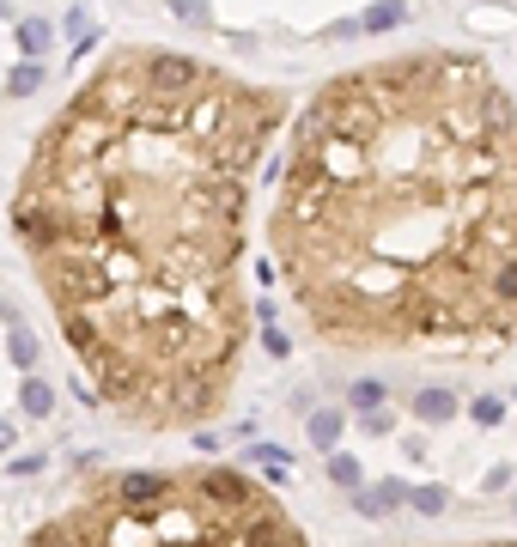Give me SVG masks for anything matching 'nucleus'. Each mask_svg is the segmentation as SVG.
Segmentation results:
<instances>
[{
    "label": "nucleus",
    "mask_w": 517,
    "mask_h": 547,
    "mask_svg": "<svg viewBox=\"0 0 517 547\" xmlns=\"http://www.w3.org/2000/svg\"><path fill=\"white\" fill-rule=\"evenodd\" d=\"M286 92L183 49H110L49 116L13 189V231L92 371L146 432L226 408L244 341L250 177Z\"/></svg>",
    "instance_id": "nucleus-1"
},
{
    "label": "nucleus",
    "mask_w": 517,
    "mask_h": 547,
    "mask_svg": "<svg viewBox=\"0 0 517 547\" xmlns=\"http://www.w3.org/2000/svg\"><path fill=\"white\" fill-rule=\"evenodd\" d=\"M268 250L335 353H505L517 98L469 49L335 73L292 122Z\"/></svg>",
    "instance_id": "nucleus-2"
},
{
    "label": "nucleus",
    "mask_w": 517,
    "mask_h": 547,
    "mask_svg": "<svg viewBox=\"0 0 517 547\" xmlns=\"http://www.w3.org/2000/svg\"><path fill=\"white\" fill-rule=\"evenodd\" d=\"M25 547H311L274 493L244 468H183L153 505L116 499L110 475H92V493L25 535Z\"/></svg>",
    "instance_id": "nucleus-3"
},
{
    "label": "nucleus",
    "mask_w": 517,
    "mask_h": 547,
    "mask_svg": "<svg viewBox=\"0 0 517 547\" xmlns=\"http://www.w3.org/2000/svg\"><path fill=\"white\" fill-rule=\"evenodd\" d=\"M110 487L128 505H153V499L171 493V475H159V468H128V475H110Z\"/></svg>",
    "instance_id": "nucleus-4"
},
{
    "label": "nucleus",
    "mask_w": 517,
    "mask_h": 547,
    "mask_svg": "<svg viewBox=\"0 0 517 547\" xmlns=\"http://www.w3.org/2000/svg\"><path fill=\"white\" fill-rule=\"evenodd\" d=\"M19 414H25V420H49V414H55V389H49L37 371L19 383Z\"/></svg>",
    "instance_id": "nucleus-5"
},
{
    "label": "nucleus",
    "mask_w": 517,
    "mask_h": 547,
    "mask_svg": "<svg viewBox=\"0 0 517 547\" xmlns=\"http://www.w3.org/2000/svg\"><path fill=\"white\" fill-rule=\"evenodd\" d=\"M451 414H457L451 389H420V396H414V420H426V426H445Z\"/></svg>",
    "instance_id": "nucleus-6"
},
{
    "label": "nucleus",
    "mask_w": 517,
    "mask_h": 547,
    "mask_svg": "<svg viewBox=\"0 0 517 547\" xmlns=\"http://www.w3.org/2000/svg\"><path fill=\"white\" fill-rule=\"evenodd\" d=\"M341 432H347V414H335V408H317V414H311V444H317L323 456L341 444Z\"/></svg>",
    "instance_id": "nucleus-7"
},
{
    "label": "nucleus",
    "mask_w": 517,
    "mask_h": 547,
    "mask_svg": "<svg viewBox=\"0 0 517 547\" xmlns=\"http://www.w3.org/2000/svg\"><path fill=\"white\" fill-rule=\"evenodd\" d=\"M7 353H13V365H19V371H31V365L43 359V347H37V335H31L25 323H13V329H7Z\"/></svg>",
    "instance_id": "nucleus-8"
},
{
    "label": "nucleus",
    "mask_w": 517,
    "mask_h": 547,
    "mask_svg": "<svg viewBox=\"0 0 517 547\" xmlns=\"http://www.w3.org/2000/svg\"><path fill=\"white\" fill-rule=\"evenodd\" d=\"M402 19H408V7H402V0H378V7L359 19V37H365V31H396Z\"/></svg>",
    "instance_id": "nucleus-9"
},
{
    "label": "nucleus",
    "mask_w": 517,
    "mask_h": 547,
    "mask_svg": "<svg viewBox=\"0 0 517 547\" xmlns=\"http://www.w3.org/2000/svg\"><path fill=\"white\" fill-rule=\"evenodd\" d=\"M329 481L341 487V493H359L365 481H359V462L347 456V450H329Z\"/></svg>",
    "instance_id": "nucleus-10"
},
{
    "label": "nucleus",
    "mask_w": 517,
    "mask_h": 547,
    "mask_svg": "<svg viewBox=\"0 0 517 547\" xmlns=\"http://www.w3.org/2000/svg\"><path fill=\"white\" fill-rule=\"evenodd\" d=\"M347 402H353L359 414H372V408H390V402H384V383H378V377H359V383L347 389Z\"/></svg>",
    "instance_id": "nucleus-11"
},
{
    "label": "nucleus",
    "mask_w": 517,
    "mask_h": 547,
    "mask_svg": "<svg viewBox=\"0 0 517 547\" xmlns=\"http://www.w3.org/2000/svg\"><path fill=\"white\" fill-rule=\"evenodd\" d=\"M49 43H55V31H49L43 19H25V25H19V49H25L31 61H37V55H49Z\"/></svg>",
    "instance_id": "nucleus-12"
},
{
    "label": "nucleus",
    "mask_w": 517,
    "mask_h": 547,
    "mask_svg": "<svg viewBox=\"0 0 517 547\" xmlns=\"http://www.w3.org/2000/svg\"><path fill=\"white\" fill-rule=\"evenodd\" d=\"M408 505H414L420 517H445L451 493H445V487H408Z\"/></svg>",
    "instance_id": "nucleus-13"
},
{
    "label": "nucleus",
    "mask_w": 517,
    "mask_h": 547,
    "mask_svg": "<svg viewBox=\"0 0 517 547\" xmlns=\"http://www.w3.org/2000/svg\"><path fill=\"white\" fill-rule=\"evenodd\" d=\"M244 462H274V475H292V450H280V444H250L244 456H238V468Z\"/></svg>",
    "instance_id": "nucleus-14"
},
{
    "label": "nucleus",
    "mask_w": 517,
    "mask_h": 547,
    "mask_svg": "<svg viewBox=\"0 0 517 547\" xmlns=\"http://www.w3.org/2000/svg\"><path fill=\"white\" fill-rule=\"evenodd\" d=\"M37 86H43V61H25L13 80H7V98H31Z\"/></svg>",
    "instance_id": "nucleus-15"
},
{
    "label": "nucleus",
    "mask_w": 517,
    "mask_h": 547,
    "mask_svg": "<svg viewBox=\"0 0 517 547\" xmlns=\"http://www.w3.org/2000/svg\"><path fill=\"white\" fill-rule=\"evenodd\" d=\"M353 426H359V432H372V438H390V432H396V420H390V408H372V414H359Z\"/></svg>",
    "instance_id": "nucleus-16"
},
{
    "label": "nucleus",
    "mask_w": 517,
    "mask_h": 547,
    "mask_svg": "<svg viewBox=\"0 0 517 547\" xmlns=\"http://www.w3.org/2000/svg\"><path fill=\"white\" fill-rule=\"evenodd\" d=\"M469 414H475V426H499V420H505V402H499V396H475Z\"/></svg>",
    "instance_id": "nucleus-17"
},
{
    "label": "nucleus",
    "mask_w": 517,
    "mask_h": 547,
    "mask_svg": "<svg viewBox=\"0 0 517 547\" xmlns=\"http://www.w3.org/2000/svg\"><path fill=\"white\" fill-rule=\"evenodd\" d=\"M353 505H359V517H390V505H384V493H378V487H359V493H353Z\"/></svg>",
    "instance_id": "nucleus-18"
},
{
    "label": "nucleus",
    "mask_w": 517,
    "mask_h": 547,
    "mask_svg": "<svg viewBox=\"0 0 517 547\" xmlns=\"http://www.w3.org/2000/svg\"><path fill=\"white\" fill-rule=\"evenodd\" d=\"M262 347H268L274 359H286V335H280V329H262Z\"/></svg>",
    "instance_id": "nucleus-19"
},
{
    "label": "nucleus",
    "mask_w": 517,
    "mask_h": 547,
    "mask_svg": "<svg viewBox=\"0 0 517 547\" xmlns=\"http://www.w3.org/2000/svg\"><path fill=\"white\" fill-rule=\"evenodd\" d=\"M37 468H43V456H13L7 475H37Z\"/></svg>",
    "instance_id": "nucleus-20"
},
{
    "label": "nucleus",
    "mask_w": 517,
    "mask_h": 547,
    "mask_svg": "<svg viewBox=\"0 0 517 547\" xmlns=\"http://www.w3.org/2000/svg\"><path fill=\"white\" fill-rule=\"evenodd\" d=\"M13 438H19V432H13V420H0V456L13 450Z\"/></svg>",
    "instance_id": "nucleus-21"
},
{
    "label": "nucleus",
    "mask_w": 517,
    "mask_h": 547,
    "mask_svg": "<svg viewBox=\"0 0 517 547\" xmlns=\"http://www.w3.org/2000/svg\"><path fill=\"white\" fill-rule=\"evenodd\" d=\"M481 547H517V541H481Z\"/></svg>",
    "instance_id": "nucleus-22"
},
{
    "label": "nucleus",
    "mask_w": 517,
    "mask_h": 547,
    "mask_svg": "<svg viewBox=\"0 0 517 547\" xmlns=\"http://www.w3.org/2000/svg\"><path fill=\"white\" fill-rule=\"evenodd\" d=\"M0 13H7V7H0Z\"/></svg>",
    "instance_id": "nucleus-23"
}]
</instances>
